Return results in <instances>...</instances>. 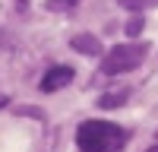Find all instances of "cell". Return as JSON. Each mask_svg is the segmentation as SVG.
Returning a JSON list of instances; mask_svg holds the SVG:
<instances>
[{"instance_id":"cell-1","label":"cell","mask_w":158,"mask_h":152,"mask_svg":"<svg viewBox=\"0 0 158 152\" xmlns=\"http://www.w3.org/2000/svg\"><path fill=\"white\" fill-rule=\"evenodd\" d=\"M127 143V130L111 120H85L76 130V146L82 152H117Z\"/></svg>"},{"instance_id":"cell-2","label":"cell","mask_w":158,"mask_h":152,"mask_svg":"<svg viewBox=\"0 0 158 152\" xmlns=\"http://www.w3.org/2000/svg\"><path fill=\"white\" fill-rule=\"evenodd\" d=\"M142 57H146V44H117L101 57V73H108V76L130 73L142 63Z\"/></svg>"},{"instance_id":"cell-4","label":"cell","mask_w":158,"mask_h":152,"mask_svg":"<svg viewBox=\"0 0 158 152\" xmlns=\"http://www.w3.org/2000/svg\"><path fill=\"white\" fill-rule=\"evenodd\" d=\"M70 44H73V51H79V54H92V57L101 54V41L95 35H76Z\"/></svg>"},{"instance_id":"cell-3","label":"cell","mask_w":158,"mask_h":152,"mask_svg":"<svg viewBox=\"0 0 158 152\" xmlns=\"http://www.w3.org/2000/svg\"><path fill=\"white\" fill-rule=\"evenodd\" d=\"M70 79H73V67H54V70L44 73V79H41V92H57V89H63Z\"/></svg>"},{"instance_id":"cell-7","label":"cell","mask_w":158,"mask_h":152,"mask_svg":"<svg viewBox=\"0 0 158 152\" xmlns=\"http://www.w3.org/2000/svg\"><path fill=\"white\" fill-rule=\"evenodd\" d=\"M149 3H155V0H120V6H127V10H142Z\"/></svg>"},{"instance_id":"cell-5","label":"cell","mask_w":158,"mask_h":152,"mask_svg":"<svg viewBox=\"0 0 158 152\" xmlns=\"http://www.w3.org/2000/svg\"><path fill=\"white\" fill-rule=\"evenodd\" d=\"M127 98H130L127 89H120V92H108V95H101V98H98V108H120Z\"/></svg>"},{"instance_id":"cell-9","label":"cell","mask_w":158,"mask_h":152,"mask_svg":"<svg viewBox=\"0 0 158 152\" xmlns=\"http://www.w3.org/2000/svg\"><path fill=\"white\" fill-rule=\"evenodd\" d=\"M146 152H158V146H152V149H146Z\"/></svg>"},{"instance_id":"cell-8","label":"cell","mask_w":158,"mask_h":152,"mask_svg":"<svg viewBox=\"0 0 158 152\" xmlns=\"http://www.w3.org/2000/svg\"><path fill=\"white\" fill-rule=\"evenodd\" d=\"M127 32H130V35H139V32H142V19H139V16L130 19V22H127Z\"/></svg>"},{"instance_id":"cell-6","label":"cell","mask_w":158,"mask_h":152,"mask_svg":"<svg viewBox=\"0 0 158 152\" xmlns=\"http://www.w3.org/2000/svg\"><path fill=\"white\" fill-rule=\"evenodd\" d=\"M79 0H48V10H73Z\"/></svg>"}]
</instances>
